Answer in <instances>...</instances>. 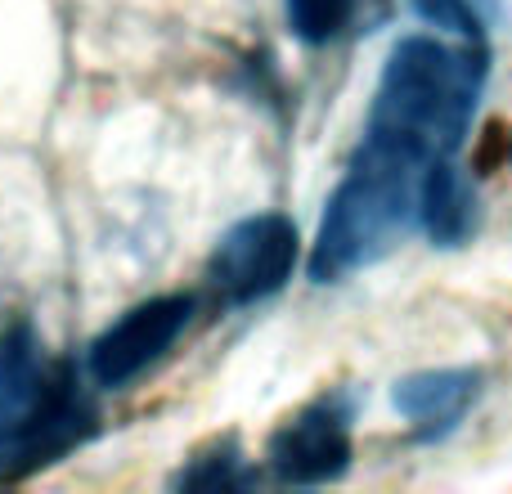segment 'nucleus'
Instances as JSON below:
<instances>
[{
	"label": "nucleus",
	"instance_id": "nucleus-7",
	"mask_svg": "<svg viewBox=\"0 0 512 494\" xmlns=\"http://www.w3.org/2000/svg\"><path fill=\"white\" fill-rule=\"evenodd\" d=\"M481 373L477 369H432L414 373V378L396 382V409L418 427V436L436 441V436L454 432L468 405L477 400Z\"/></svg>",
	"mask_w": 512,
	"mask_h": 494
},
{
	"label": "nucleus",
	"instance_id": "nucleus-6",
	"mask_svg": "<svg viewBox=\"0 0 512 494\" xmlns=\"http://www.w3.org/2000/svg\"><path fill=\"white\" fill-rule=\"evenodd\" d=\"M270 468L288 486H324L337 481L351 463V405L342 396H324L292 414L270 436Z\"/></svg>",
	"mask_w": 512,
	"mask_h": 494
},
{
	"label": "nucleus",
	"instance_id": "nucleus-1",
	"mask_svg": "<svg viewBox=\"0 0 512 494\" xmlns=\"http://www.w3.org/2000/svg\"><path fill=\"white\" fill-rule=\"evenodd\" d=\"M481 77H486V50L477 45L454 50L432 36H405L382 68L364 140L387 144L427 167L436 158H454L477 113Z\"/></svg>",
	"mask_w": 512,
	"mask_h": 494
},
{
	"label": "nucleus",
	"instance_id": "nucleus-8",
	"mask_svg": "<svg viewBox=\"0 0 512 494\" xmlns=\"http://www.w3.org/2000/svg\"><path fill=\"white\" fill-rule=\"evenodd\" d=\"M418 221L427 225L436 243L454 247L472 234V221H477V198H472V185L463 180V171L454 167L450 158H436L432 167L423 171V189H418Z\"/></svg>",
	"mask_w": 512,
	"mask_h": 494
},
{
	"label": "nucleus",
	"instance_id": "nucleus-3",
	"mask_svg": "<svg viewBox=\"0 0 512 494\" xmlns=\"http://www.w3.org/2000/svg\"><path fill=\"white\" fill-rule=\"evenodd\" d=\"M423 171L427 162L405 158V153L387 149V144L364 140L346 180L328 198L324 225H319L315 252H310V274L319 283H328L378 261L418 221Z\"/></svg>",
	"mask_w": 512,
	"mask_h": 494
},
{
	"label": "nucleus",
	"instance_id": "nucleus-2",
	"mask_svg": "<svg viewBox=\"0 0 512 494\" xmlns=\"http://www.w3.org/2000/svg\"><path fill=\"white\" fill-rule=\"evenodd\" d=\"M95 409L72 364L45 360L41 337L14 324L0 337V472L18 477L54 463L90 436Z\"/></svg>",
	"mask_w": 512,
	"mask_h": 494
},
{
	"label": "nucleus",
	"instance_id": "nucleus-5",
	"mask_svg": "<svg viewBox=\"0 0 512 494\" xmlns=\"http://www.w3.org/2000/svg\"><path fill=\"white\" fill-rule=\"evenodd\" d=\"M189 315H194L189 297H153L131 306L113 328H104L95 337V346H90V378L99 387H126V382L140 378L149 364H158L176 346V337L189 328Z\"/></svg>",
	"mask_w": 512,
	"mask_h": 494
},
{
	"label": "nucleus",
	"instance_id": "nucleus-9",
	"mask_svg": "<svg viewBox=\"0 0 512 494\" xmlns=\"http://www.w3.org/2000/svg\"><path fill=\"white\" fill-rule=\"evenodd\" d=\"M355 0H288V23L301 41L324 45L346 27Z\"/></svg>",
	"mask_w": 512,
	"mask_h": 494
},
{
	"label": "nucleus",
	"instance_id": "nucleus-10",
	"mask_svg": "<svg viewBox=\"0 0 512 494\" xmlns=\"http://www.w3.org/2000/svg\"><path fill=\"white\" fill-rule=\"evenodd\" d=\"M414 9H418V18H427L432 27H445V32H454L463 45H477V50H486V27H481L472 0H414Z\"/></svg>",
	"mask_w": 512,
	"mask_h": 494
},
{
	"label": "nucleus",
	"instance_id": "nucleus-4",
	"mask_svg": "<svg viewBox=\"0 0 512 494\" xmlns=\"http://www.w3.org/2000/svg\"><path fill=\"white\" fill-rule=\"evenodd\" d=\"M297 265V225L279 212L248 216L221 239L212 256V288L225 301H261L292 279Z\"/></svg>",
	"mask_w": 512,
	"mask_h": 494
},
{
	"label": "nucleus",
	"instance_id": "nucleus-11",
	"mask_svg": "<svg viewBox=\"0 0 512 494\" xmlns=\"http://www.w3.org/2000/svg\"><path fill=\"white\" fill-rule=\"evenodd\" d=\"M508 158H512V144H508Z\"/></svg>",
	"mask_w": 512,
	"mask_h": 494
}]
</instances>
